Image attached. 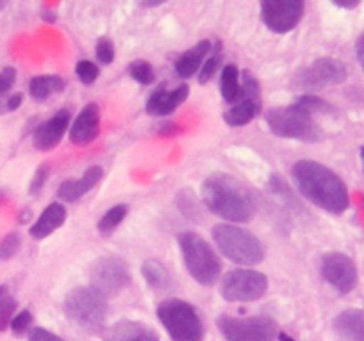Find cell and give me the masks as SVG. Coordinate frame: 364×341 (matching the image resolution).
<instances>
[{
  "label": "cell",
  "mask_w": 364,
  "mask_h": 341,
  "mask_svg": "<svg viewBox=\"0 0 364 341\" xmlns=\"http://www.w3.org/2000/svg\"><path fill=\"white\" fill-rule=\"evenodd\" d=\"M297 190L318 208L340 215L350 205L347 183L323 163L315 160H299L291 167Z\"/></svg>",
  "instance_id": "obj_1"
},
{
  "label": "cell",
  "mask_w": 364,
  "mask_h": 341,
  "mask_svg": "<svg viewBox=\"0 0 364 341\" xmlns=\"http://www.w3.org/2000/svg\"><path fill=\"white\" fill-rule=\"evenodd\" d=\"M203 202L213 215L230 224L249 222L256 213V199L252 192L237 178L215 173L203 181Z\"/></svg>",
  "instance_id": "obj_2"
},
{
  "label": "cell",
  "mask_w": 364,
  "mask_h": 341,
  "mask_svg": "<svg viewBox=\"0 0 364 341\" xmlns=\"http://www.w3.org/2000/svg\"><path fill=\"white\" fill-rule=\"evenodd\" d=\"M265 121L269 130L281 139L318 142L323 137L320 124L315 119V112H311L299 99H295L291 105L269 109L265 114Z\"/></svg>",
  "instance_id": "obj_3"
},
{
  "label": "cell",
  "mask_w": 364,
  "mask_h": 341,
  "mask_svg": "<svg viewBox=\"0 0 364 341\" xmlns=\"http://www.w3.org/2000/svg\"><path fill=\"white\" fill-rule=\"evenodd\" d=\"M212 238L220 254L238 265L255 266L265 258L262 240L238 224H217L212 231Z\"/></svg>",
  "instance_id": "obj_4"
},
{
  "label": "cell",
  "mask_w": 364,
  "mask_h": 341,
  "mask_svg": "<svg viewBox=\"0 0 364 341\" xmlns=\"http://www.w3.org/2000/svg\"><path fill=\"white\" fill-rule=\"evenodd\" d=\"M181 256H183L185 266L194 281L201 286H212L217 283L223 270V263L212 245L205 240L199 233L194 231H183L178 237Z\"/></svg>",
  "instance_id": "obj_5"
},
{
  "label": "cell",
  "mask_w": 364,
  "mask_h": 341,
  "mask_svg": "<svg viewBox=\"0 0 364 341\" xmlns=\"http://www.w3.org/2000/svg\"><path fill=\"white\" fill-rule=\"evenodd\" d=\"M64 313L77 327L96 332L105 327L109 302L92 286H77L64 298Z\"/></svg>",
  "instance_id": "obj_6"
},
{
  "label": "cell",
  "mask_w": 364,
  "mask_h": 341,
  "mask_svg": "<svg viewBox=\"0 0 364 341\" xmlns=\"http://www.w3.org/2000/svg\"><path fill=\"white\" fill-rule=\"evenodd\" d=\"M156 315L173 341H205V325L188 302L166 298L156 308Z\"/></svg>",
  "instance_id": "obj_7"
},
{
  "label": "cell",
  "mask_w": 364,
  "mask_h": 341,
  "mask_svg": "<svg viewBox=\"0 0 364 341\" xmlns=\"http://www.w3.org/2000/svg\"><path fill=\"white\" fill-rule=\"evenodd\" d=\"M217 329L226 341H276L279 327L269 316L220 315Z\"/></svg>",
  "instance_id": "obj_8"
},
{
  "label": "cell",
  "mask_w": 364,
  "mask_h": 341,
  "mask_svg": "<svg viewBox=\"0 0 364 341\" xmlns=\"http://www.w3.org/2000/svg\"><path fill=\"white\" fill-rule=\"evenodd\" d=\"M269 290V279L263 272L252 269L230 270L220 283V295L228 302L259 301Z\"/></svg>",
  "instance_id": "obj_9"
},
{
  "label": "cell",
  "mask_w": 364,
  "mask_h": 341,
  "mask_svg": "<svg viewBox=\"0 0 364 341\" xmlns=\"http://www.w3.org/2000/svg\"><path fill=\"white\" fill-rule=\"evenodd\" d=\"M130 266L117 256H102L91 266V286L103 297H114L130 284Z\"/></svg>",
  "instance_id": "obj_10"
},
{
  "label": "cell",
  "mask_w": 364,
  "mask_h": 341,
  "mask_svg": "<svg viewBox=\"0 0 364 341\" xmlns=\"http://www.w3.org/2000/svg\"><path fill=\"white\" fill-rule=\"evenodd\" d=\"M347 77L348 70L341 60L333 59V57H320L295 75L294 84L295 87L306 89V91H318L329 85L341 84L347 80Z\"/></svg>",
  "instance_id": "obj_11"
},
{
  "label": "cell",
  "mask_w": 364,
  "mask_h": 341,
  "mask_svg": "<svg viewBox=\"0 0 364 341\" xmlns=\"http://www.w3.org/2000/svg\"><path fill=\"white\" fill-rule=\"evenodd\" d=\"M242 94L237 103L223 114L230 126H245L262 112V87L255 75L249 70L242 71Z\"/></svg>",
  "instance_id": "obj_12"
},
{
  "label": "cell",
  "mask_w": 364,
  "mask_h": 341,
  "mask_svg": "<svg viewBox=\"0 0 364 341\" xmlns=\"http://www.w3.org/2000/svg\"><path fill=\"white\" fill-rule=\"evenodd\" d=\"M259 6L263 23L276 34L294 31L304 14V0H259Z\"/></svg>",
  "instance_id": "obj_13"
},
{
  "label": "cell",
  "mask_w": 364,
  "mask_h": 341,
  "mask_svg": "<svg viewBox=\"0 0 364 341\" xmlns=\"http://www.w3.org/2000/svg\"><path fill=\"white\" fill-rule=\"evenodd\" d=\"M322 276L340 293H350L358 284V266L343 252H327L322 258Z\"/></svg>",
  "instance_id": "obj_14"
},
{
  "label": "cell",
  "mask_w": 364,
  "mask_h": 341,
  "mask_svg": "<svg viewBox=\"0 0 364 341\" xmlns=\"http://www.w3.org/2000/svg\"><path fill=\"white\" fill-rule=\"evenodd\" d=\"M70 121L71 116L68 110H59L52 117H48L45 123H41L34 130V135H32L34 148L39 151H50V149L55 148L66 135Z\"/></svg>",
  "instance_id": "obj_15"
},
{
  "label": "cell",
  "mask_w": 364,
  "mask_h": 341,
  "mask_svg": "<svg viewBox=\"0 0 364 341\" xmlns=\"http://www.w3.org/2000/svg\"><path fill=\"white\" fill-rule=\"evenodd\" d=\"M188 98V85L181 84L174 89H167V84H160L146 102V112L151 116H169L185 99Z\"/></svg>",
  "instance_id": "obj_16"
},
{
  "label": "cell",
  "mask_w": 364,
  "mask_h": 341,
  "mask_svg": "<svg viewBox=\"0 0 364 341\" xmlns=\"http://www.w3.org/2000/svg\"><path fill=\"white\" fill-rule=\"evenodd\" d=\"M100 107L87 103L70 128V141L75 146H87L100 135Z\"/></svg>",
  "instance_id": "obj_17"
},
{
  "label": "cell",
  "mask_w": 364,
  "mask_h": 341,
  "mask_svg": "<svg viewBox=\"0 0 364 341\" xmlns=\"http://www.w3.org/2000/svg\"><path fill=\"white\" fill-rule=\"evenodd\" d=\"M103 341H160L149 325L134 320H121L107 329Z\"/></svg>",
  "instance_id": "obj_18"
},
{
  "label": "cell",
  "mask_w": 364,
  "mask_h": 341,
  "mask_svg": "<svg viewBox=\"0 0 364 341\" xmlns=\"http://www.w3.org/2000/svg\"><path fill=\"white\" fill-rule=\"evenodd\" d=\"M336 341H364V311L347 309L333 320Z\"/></svg>",
  "instance_id": "obj_19"
},
{
  "label": "cell",
  "mask_w": 364,
  "mask_h": 341,
  "mask_svg": "<svg viewBox=\"0 0 364 341\" xmlns=\"http://www.w3.org/2000/svg\"><path fill=\"white\" fill-rule=\"evenodd\" d=\"M103 176V169L100 166H92L82 174L77 180H66L64 183H60L59 190H57V195L59 199L68 202H75L85 195L87 192H91L96 185L100 183Z\"/></svg>",
  "instance_id": "obj_20"
},
{
  "label": "cell",
  "mask_w": 364,
  "mask_h": 341,
  "mask_svg": "<svg viewBox=\"0 0 364 341\" xmlns=\"http://www.w3.org/2000/svg\"><path fill=\"white\" fill-rule=\"evenodd\" d=\"M213 43L210 39H203V41L196 43L192 48H188L187 52L181 53L180 57L174 63V71L180 78H191L201 70L203 63L206 60V57L212 53Z\"/></svg>",
  "instance_id": "obj_21"
},
{
  "label": "cell",
  "mask_w": 364,
  "mask_h": 341,
  "mask_svg": "<svg viewBox=\"0 0 364 341\" xmlns=\"http://www.w3.org/2000/svg\"><path fill=\"white\" fill-rule=\"evenodd\" d=\"M66 208L60 202H50L43 213L39 215V219L32 224V227L28 229L32 238L36 240H43V238L50 237L52 233H55L64 222H66Z\"/></svg>",
  "instance_id": "obj_22"
},
{
  "label": "cell",
  "mask_w": 364,
  "mask_h": 341,
  "mask_svg": "<svg viewBox=\"0 0 364 341\" xmlns=\"http://www.w3.org/2000/svg\"><path fill=\"white\" fill-rule=\"evenodd\" d=\"M142 277L146 279V283L149 284V288L159 291H166L173 286L174 279L171 276L169 269H167L164 263H160L159 259H146L142 263Z\"/></svg>",
  "instance_id": "obj_23"
},
{
  "label": "cell",
  "mask_w": 364,
  "mask_h": 341,
  "mask_svg": "<svg viewBox=\"0 0 364 341\" xmlns=\"http://www.w3.org/2000/svg\"><path fill=\"white\" fill-rule=\"evenodd\" d=\"M242 94V82L238 67L235 64H226L220 70V96L226 103L233 105L240 99Z\"/></svg>",
  "instance_id": "obj_24"
},
{
  "label": "cell",
  "mask_w": 364,
  "mask_h": 341,
  "mask_svg": "<svg viewBox=\"0 0 364 341\" xmlns=\"http://www.w3.org/2000/svg\"><path fill=\"white\" fill-rule=\"evenodd\" d=\"M64 91V80L59 75H38L28 82V92L38 102H45L48 96Z\"/></svg>",
  "instance_id": "obj_25"
},
{
  "label": "cell",
  "mask_w": 364,
  "mask_h": 341,
  "mask_svg": "<svg viewBox=\"0 0 364 341\" xmlns=\"http://www.w3.org/2000/svg\"><path fill=\"white\" fill-rule=\"evenodd\" d=\"M127 213H128L127 205H116V206H112L110 210H107L98 222L100 234H102V237H110V234H112L114 231L119 227V224L123 222L124 217H127Z\"/></svg>",
  "instance_id": "obj_26"
},
{
  "label": "cell",
  "mask_w": 364,
  "mask_h": 341,
  "mask_svg": "<svg viewBox=\"0 0 364 341\" xmlns=\"http://www.w3.org/2000/svg\"><path fill=\"white\" fill-rule=\"evenodd\" d=\"M128 73L141 85H151L155 82V70L148 60H134L128 66Z\"/></svg>",
  "instance_id": "obj_27"
},
{
  "label": "cell",
  "mask_w": 364,
  "mask_h": 341,
  "mask_svg": "<svg viewBox=\"0 0 364 341\" xmlns=\"http://www.w3.org/2000/svg\"><path fill=\"white\" fill-rule=\"evenodd\" d=\"M219 66H220V52L219 50H217V52H213L212 50V53H210V55L206 57L205 63H203L201 70L198 71L199 84L201 85L208 84V82L213 78V75H215V71L219 70Z\"/></svg>",
  "instance_id": "obj_28"
},
{
  "label": "cell",
  "mask_w": 364,
  "mask_h": 341,
  "mask_svg": "<svg viewBox=\"0 0 364 341\" xmlns=\"http://www.w3.org/2000/svg\"><path fill=\"white\" fill-rule=\"evenodd\" d=\"M21 247V237L18 233H9L0 240V261L14 258Z\"/></svg>",
  "instance_id": "obj_29"
},
{
  "label": "cell",
  "mask_w": 364,
  "mask_h": 341,
  "mask_svg": "<svg viewBox=\"0 0 364 341\" xmlns=\"http://www.w3.org/2000/svg\"><path fill=\"white\" fill-rule=\"evenodd\" d=\"M75 71H77L78 80H80L82 84H85V85H91L92 82H95L96 78L100 77V67L96 66L92 60H85V59L78 60Z\"/></svg>",
  "instance_id": "obj_30"
},
{
  "label": "cell",
  "mask_w": 364,
  "mask_h": 341,
  "mask_svg": "<svg viewBox=\"0 0 364 341\" xmlns=\"http://www.w3.org/2000/svg\"><path fill=\"white\" fill-rule=\"evenodd\" d=\"M32 322H34V318H32V313L28 311V309H23V311H20V313H14L9 327H11V330L16 334V336H21V334H25L27 330H31Z\"/></svg>",
  "instance_id": "obj_31"
},
{
  "label": "cell",
  "mask_w": 364,
  "mask_h": 341,
  "mask_svg": "<svg viewBox=\"0 0 364 341\" xmlns=\"http://www.w3.org/2000/svg\"><path fill=\"white\" fill-rule=\"evenodd\" d=\"M96 57H98V60L102 64L114 63V57H116L114 43L107 38L98 39V43H96Z\"/></svg>",
  "instance_id": "obj_32"
},
{
  "label": "cell",
  "mask_w": 364,
  "mask_h": 341,
  "mask_svg": "<svg viewBox=\"0 0 364 341\" xmlns=\"http://www.w3.org/2000/svg\"><path fill=\"white\" fill-rule=\"evenodd\" d=\"M14 311H16V301L9 295V297L6 298V302L0 305V332L9 327L11 320H13L14 316Z\"/></svg>",
  "instance_id": "obj_33"
},
{
  "label": "cell",
  "mask_w": 364,
  "mask_h": 341,
  "mask_svg": "<svg viewBox=\"0 0 364 341\" xmlns=\"http://www.w3.org/2000/svg\"><path fill=\"white\" fill-rule=\"evenodd\" d=\"M14 80H16V70L14 67H4L0 71V96H4L13 87Z\"/></svg>",
  "instance_id": "obj_34"
},
{
  "label": "cell",
  "mask_w": 364,
  "mask_h": 341,
  "mask_svg": "<svg viewBox=\"0 0 364 341\" xmlns=\"http://www.w3.org/2000/svg\"><path fill=\"white\" fill-rule=\"evenodd\" d=\"M28 341H64L63 337L57 336V334L50 332L45 327H34L28 332Z\"/></svg>",
  "instance_id": "obj_35"
},
{
  "label": "cell",
  "mask_w": 364,
  "mask_h": 341,
  "mask_svg": "<svg viewBox=\"0 0 364 341\" xmlns=\"http://www.w3.org/2000/svg\"><path fill=\"white\" fill-rule=\"evenodd\" d=\"M46 178H48V166H41L38 170H36V176L31 183V194H38V192L41 190Z\"/></svg>",
  "instance_id": "obj_36"
},
{
  "label": "cell",
  "mask_w": 364,
  "mask_h": 341,
  "mask_svg": "<svg viewBox=\"0 0 364 341\" xmlns=\"http://www.w3.org/2000/svg\"><path fill=\"white\" fill-rule=\"evenodd\" d=\"M21 103H23V94H21V92H16V94H11L9 98L6 99V110H11V112H13V110L20 109Z\"/></svg>",
  "instance_id": "obj_37"
},
{
  "label": "cell",
  "mask_w": 364,
  "mask_h": 341,
  "mask_svg": "<svg viewBox=\"0 0 364 341\" xmlns=\"http://www.w3.org/2000/svg\"><path fill=\"white\" fill-rule=\"evenodd\" d=\"M355 55H358L359 64H361V67L364 71V34L359 36L358 43H355Z\"/></svg>",
  "instance_id": "obj_38"
},
{
  "label": "cell",
  "mask_w": 364,
  "mask_h": 341,
  "mask_svg": "<svg viewBox=\"0 0 364 341\" xmlns=\"http://www.w3.org/2000/svg\"><path fill=\"white\" fill-rule=\"evenodd\" d=\"M331 2L336 4L338 7H343V9H355L361 4V0H331Z\"/></svg>",
  "instance_id": "obj_39"
},
{
  "label": "cell",
  "mask_w": 364,
  "mask_h": 341,
  "mask_svg": "<svg viewBox=\"0 0 364 341\" xmlns=\"http://www.w3.org/2000/svg\"><path fill=\"white\" fill-rule=\"evenodd\" d=\"M144 7H156V6H162L166 0H139Z\"/></svg>",
  "instance_id": "obj_40"
},
{
  "label": "cell",
  "mask_w": 364,
  "mask_h": 341,
  "mask_svg": "<svg viewBox=\"0 0 364 341\" xmlns=\"http://www.w3.org/2000/svg\"><path fill=\"white\" fill-rule=\"evenodd\" d=\"M9 297V291H7V286H0V305L6 302V298Z\"/></svg>",
  "instance_id": "obj_41"
},
{
  "label": "cell",
  "mask_w": 364,
  "mask_h": 341,
  "mask_svg": "<svg viewBox=\"0 0 364 341\" xmlns=\"http://www.w3.org/2000/svg\"><path fill=\"white\" fill-rule=\"evenodd\" d=\"M6 4H7V0H0V9H2V7L6 6Z\"/></svg>",
  "instance_id": "obj_42"
},
{
  "label": "cell",
  "mask_w": 364,
  "mask_h": 341,
  "mask_svg": "<svg viewBox=\"0 0 364 341\" xmlns=\"http://www.w3.org/2000/svg\"><path fill=\"white\" fill-rule=\"evenodd\" d=\"M361 158H363V167H364V146H363V149H361Z\"/></svg>",
  "instance_id": "obj_43"
},
{
  "label": "cell",
  "mask_w": 364,
  "mask_h": 341,
  "mask_svg": "<svg viewBox=\"0 0 364 341\" xmlns=\"http://www.w3.org/2000/svg\"><path fill=\"white\" fill-rule=\"evenodd\" d=\"M2 110H6V107H2V105H0V112H2Z\"/></svg>",
  "instance_id": "obj_44"
}]
</instances>
